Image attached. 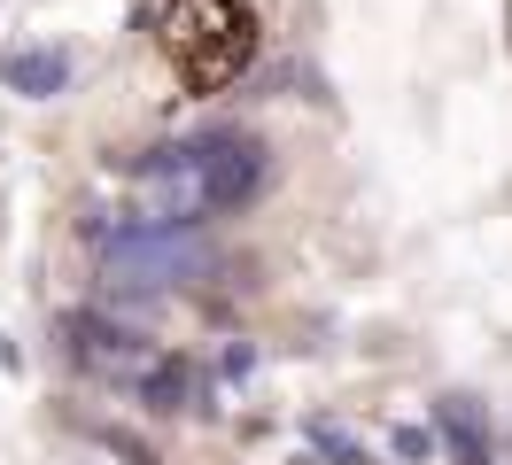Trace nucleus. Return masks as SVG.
I'll return each instance as SVG.
<instances>
[{"mask_svg":"<svg viewBox=\"0 0 512 465\" xmlns=\"http://www.w3.org/2000/svg\"><path fill=\"white\" fill-rule=\"evenodd\" d=\"M435 427H443V442L458 450V465H489V434H481L474 403H458V396H450L443 411H435Z\"/></svg>","mask_w":512,"mask_h":465,"instance_id":"nucleus-6","label":"nucleus"},{"mask_svg":"<svg viewBox=\"0 0 512 465\" xmlns=\"http://www.w3.org/2000/svg\"><path fill=\"white\" fill-rule=\"evenodd\" d=\"M70 341H78V365H94V372L140 380V372L156 365V357L140 349V334H132V326H109V318H70Z\"/></svg>","mask_w":512,"mask_h":465,"instance_id":"nucleus-3","label":"nucleus"},{"mask_svg":"<svg viewBox=\"0 0 512 465\" xmlns=\"http://www.w3.org/2000/svg\"><path fill=\"white\" fill-rule=\"evenodd\" d=\"M109 450H117V458H125V465H156V458H148V450H140V442H132V434H109Z\"/></svg>","mask_w":512,"mask_h":465,"instance_id":"nucleus-8","label":"nucleus"},{"mask_svg":"<svg viewBox=\"0 0 512 465\" xmlns=\"http://www.w3.org/2000/svg\"><path fill=\"white\" fill-rule=\"evenodd\" d=\"M0 78H8V93H32V101H47V93H63L70 55H55V47H24V55L0 62Z\"/></svg>","mask_w":512,"mask_h":465,"instance_id":"nucleus-4","label":"nucleus"},{"mask_svg":"<svg viewBox=\"0 0 512 465\" xmlns=\"http://www.w3.org/2000/svg\"><path fill=\"white\" fill-rule=\"evenodd\" d=\"M132 388H140V403H148V411H187V396H194V372L179 365V357H156V365L140 372Z\"/></svg>","mask_w":512,"mask_h":465,"instance_id":"nucleus-5","label":"nucleus"},{"mask_svg":"<svg viewBox=\"0 0 512 465\" xmlns=\"http://www.w3.org/2000/svg\"><path fill=\"white\" fill-rule=\"evenodd\" d=\"M264 171H272V163H264V140H256V132H202V140H194V186H202V210L210 217L256 202Z\"/></svg>","mask_w":512,"mask_h":465,"instance_id":"nucleus-2","label":"nucleus"},{"mask_svg":"<svg viewBox=\"0 0 512 465\" xmlns=\"http://www.w3.org/2000/svg\"><path fill=\"white\" fill-rule=\"evenodd\" d=\"M311 442H319V450H326L334 465H373V458H365V450L350 442V434H334V427H311Z\"/></svg>","mask_w":512,"mask_h":465,"instance_id":"nucleus-7","label":"nucleus"},{"mask_svg":"<svg viewBox=\"0 0 512 465\" xmlns=\"http://www.w3.org/2000/svg\"><path fill=\"white\" fill-rule=\"evenodd\" d=\"M163 55L187 93H225L256 55V16L241 0H171L163 8Z\"/></svg>","mask_w":512,"mask_h":465,"instance_id":"nucleus-1","label":"nucleus"}]
</instances>
